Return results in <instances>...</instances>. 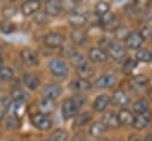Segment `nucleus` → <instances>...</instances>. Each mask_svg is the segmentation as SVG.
<instances>
[{"mask_svg":"<svg viewBox=\"0 0 152 141\" xmlns=\"http://www.w3.org/2000/svg\"><path fill=\"white\" fill-rule=\"evenodd\" d=\"M49 69L51 73L57 77H64L68 75V71H69V68L65 64V62H63L62 59H57V58L51 59L49 62Z\"/></svg>","mask_w":152,"mask_h":141,"instance_id":"nucleus-1","label":"nucleus"},{"mask_svg":"<svg viewBox=\"0 0 152 141\" xmlns=\"http://www.w3.org/2000/svg\"><path fill=\"white\" fill-rule=\"evenodd\" d=\"M31 122H32V124H33L36 128H38V129H40V130H48V129H50L51 126H52L51 118H50L48 115H44V114H42V113L33 114V115L31 116Z\"/></svg>","mask_w":152,"mask_h":141,"instance_id":"nucleus-2","label":"nucleus"},{"mask_svg":"<svg viewBox=\"0 0 152 141\" xmlns=\"http://www.w3.org/2000/svg\"><path fill=\"white\" fill-rule=\"evenodd\" d=\"M78 107L76 105V103L72 101V98H68L63 102L62 104V115L64 120H70L72 117H75L77 115L78 111Z\"/></svg>","mask_w":152,"mask_h":141,"instance_id":"nucleus-3","label":"nucleus"},{"mask_svg":"<svg viewBox=\"0 0 152 141\" xmlns=\"http://www.w3.org/2000/svg\"><path fill=\"white\" fill-rule=\"evenodd\" d=\"M106 53L107 56L109 55L112 58L114 59H121L122 57H125L126 55V50L122 45H120L119 43H113V41H109L106 44Z\"/></svg>","mask_w":152,"mask_h":141,"instance_id":"nucleus-4","label":"nucleus"},{"mask_svg":"<svg viewBox=\"0 0 152 141\" xmlns=\"http://www.w3.org/2000/svg\"><path fill=\"white\" fill-rule=\"evenodd\" d=\"M63 41H64V37L58 32H50L44 37V44L51 49L59 47L63 44Z\"/></svg>","mask_w":152,"mask_h":141,"instance_id":"nucleus-5","label":"nucleus"},{"mask_svg":"<svg viewBox=\"0 0 152 141\" xmlns=\"http://www.w3.org/2000/svg\"><path fill=\"white\" fill-rule=\"evenodd\" d=\"M151 118H152V114L150 111H146V113H142V114H138L137 116H134V120H133L132 126L137 130L145 129L148 126Z\"/></svg>","mask_w":152,"mask_h":141,"instance_id":"nucleus-6","label":"nucleus"},{"mask_svg":"<svg viewBox=\"0 0 152 141\" xmlns=\"http://www.w3.org/2000/svg\"><path fill=\"white\" fill-rule=\"evenodd\" d=\"M42 94H43L44 98H49V100L55 101L56 98H58L61 96L62 88L57 84H46V85H44Z\"/></svg>","mask_w":152,"mask_h":141,"instance_id":"nucleus-7","label":"nucleus"},{"mask_svg":"<svg viewBox=\"0 0 152 141\" xmlns=\"http://www.w3.org/2000/svg\"><path fill=\"white\" fill-rule=\"evenodd\" d=\"M20 58L23 59V62L26 65H36L38 64V56L36 53V51H33L30 47H25L20 51Z\"/></svg>","mask_w":152,"mask_h":141,"instance_id":"nucleus-8","label":"nucleus"},{"mask_svg":"<svg viewBox=\"0 0 152 141\" xmlns=\"http://www.w3.org/2000/svg\"><path fill=\"white\" fill-rule=\"evenodd\" d=\"M116 83V77L114 75H109V73H104L101 75L96 81H95V86L99 89H103V88H110Z\"/></svg>","mask_w":152,"mask_h":141,"instance_id":"nucleus-9","label":"nucleus"},{"mask_svg":"<svg viewBox=\"0 0 152 141\" xmlns=\"http://www.w3.org/2000/svg\"><path fill=\"white\" fill-rule=\"evenodd\" d=\"M69 86L75 92H83V91H87V90H89L91 88V83L88 79L76 78V79H74V81L70 82Z\"/></svg>","mask_w":152,"mask_h":141,"instance_id":"nucleus-10","label":"nucleus"},{"mask_svg":"<svg viewBox=\"0 0 152 141\" xmlns=\"http://www.w3.org/2000/svg\"><path fill=\"white\" fill-rule=\"evenodd\" d=\"M40 8V1L37 0H31V1H25L21 4V12L24 15H32L36 12H38Z\"/></svg>","mask_w":152,"mask_h":141,"instance_id":"nucleus-11","label":"nucleus"},{"mask_svg":"<svg viewBox=\"0 0 152 141\" xmlns=\"http://www.w3.org/2000/svg\"><path fill=\"white\" fill-rule=\"evenodd\" d=\"M110 102L118 107H124L129 103V97L124 90H115L110 98Z\"/></svg>","mask_w":152,"mask_h":141,"instance_id":"nucleus-12","label":"nucleus"},{"mask_svg":"<svg viewBox=\"0 0 152 141\" xmlns=\"http://www.w3.org/2000/svg\"><path fill=\"white\" fill-rule=\"evenodd\" d=\"M102 123L107 128H114V129L120 126L119 120H118V115L114 111H112V110L106 111L103 114V116H102Z\"/></svg>","mask_w":152,"mask_h":141,"instance_id":"nucleus-13","label":"nucleus"},{"mask_svg":"<svg viewBox=\"0 0 152 141\" xmlns=\"http://www.w3.org/2000/svg\"><path fill=\"white\" fill-rule=\"evenodd\" d=\"M69 23L75 27H81L87 23V15L83 12L72 11L69 14Z\"/></svg>","mask_w":152,"mask_h":141,"instance_id":"nucleus-14","label":"nucleus"},{"mask_svg":"<svg viewBox=\"0 0 152 141\" xmlns=\"http://www.w3.org/2000/svg\"><path fill=\"white\" fill-rule=\"evenodd\" d=\"M142 37L140 36L139 32H129L128 37L126 38V45L128 49H132V50H135V49H139L141 43H142Z\"/></svg>","mask_w":152,"mask_h":141,"instance_id":"nucleus-15","label":"nucleus"},{"mask_svg":"<svg viewBox=\"0 0 152 141\" xmlns=\"http://www.w3.org/2000/svg\"><path fill=\"white\" fill-rule=\"evenodd\" d=\"M88 56L90 58V60L95 62V63H102V62H106L108 56L104 50L100 49V47H91L88 52Z\"/></svg>","mask_w":152,"mask_h":141,"instance_id":"nucleus-16","label":"nucleus"},{"mask_svg":"<svg viewBox=\"0 0 152 141\" xmlns=\"http://www.w3.org/2000/svg\"><path fill=\"white\" fill-rule=\"evenodd\" d=\"M109 103H110V97L108 95H104V94L99 95L93 102V109L95 111H103Z\"/></svg>","mask_w":152,"mask_h":141,"instance_id":"nucleus-17","label":"nucleus"},{"mask_svg":"<svg viewBox=\"0 0 152 141\" xmlns=\"http://www.w3.org/2000/svg\"><path fill=\"white\" fill-rule=\"evenodd\" d=\"M62 11V6H61V1H56V0H50L46 2L45 5V11L44 13L46 15L50 17H56L61 13Z\"/></svg>","mask_w":152,"mask_h":141,"instance_id":"nucleus-18","label":"nucleus"},{"mask_svg":"<svg viewBox=\"0 0 152 141\" xmlns=\"http://www.w3.org/2000/svg\"><path fill=\"white\" fill-rule=\"evenodd\" d=\"M23 83L24 85L30 89V90H36L39 86V78L38 76L33 75V73H24L23 76Z\"/></svg>","mask_w":152,"mask_h":141,"instance_id":"nucleus-19","label":"nucleus"},{"mask_svg":"<svg viewBox=\"0 0 152 141\" xmlns=\"http://www.w3.org/2000/svg\"><path fill=\"white\" fill-rule=\"evenodd\" d=\"M118 120H119V123L122 126H131L133 123L134 115L132 114V111H129L127 109H122L118 114Z\"/></svg>","mask_w":152,"mask_h":141,"instance_id":"nucleus-20","label":"nucleus"},{"mask_svg":"<svg viewBox=\"0 0 152 141\" xmlns=\"http://www.w3.org/2000/svg\"><path fill=\"white\" fill-rule=\"evenodd\" d=\"M148 83V78L144 75H137V76H133L129 81V85L131 88L133 89H141L144 86H146Z\"/></svg>","mask_w":152,"mask_h":141,"instance_id":"nucleus-21","label":"nucleus"},{"mask_svg":"<svg viewBox=\"0 0 152 141\" xmlns=\"http://www.w3.org/2000/svg\"><path fill=\"white\" fill-rule=\"evenodd\" d=\"M76 73L78 75L80 78H83V79H87L88 77H91L94 75V69L91 65L84 63L80 66L76 68Z\"/></svg>","mask_w":152,"mask_h":141,"instance_id":"nucleus-22","label":"nucleus"},{"mask_svg":"<svg viewBox=\"0 0 152 141\" xmlns=\"http://www.w3.org/2000/svg\"><path fill=\"white\" fill-rule=\"evenodd\" d=\"M38 109H39V113H42V114L49 116V114H51V113L55 110L53 101H52V100H49V98H43V100L39 102Z\"/></svg>","mask_w":152,"mask_h":141,"instance_id":"nucleus-23","label":"nucleus"},{"mask_svg":"<svg viewBox=\"0 0 152 141\" xmlns=\"http://www.w3.org/2000/svg\"><path fill=\"white\" fill-rule=\"evenodd\" d=\"M70 39L72 40L74 44L76 45H82L86 43L87 40V36L86 33L82 31V30H78V28H74L70 33Z\"/></svg>","mask_w":152,"mask_h":141,"instance_id":"nucleus-24","label":"nucleus"},{"mask_svg":"<svg viewBox=\"0 0 152 141\" xmlns=\"http://www.w3.org/2000/svg\"><path fill=\"white\" fill-rule=\"evenodd\" d=\"M106 132H107V127H106L102 122H94V123L90 126V128H89V133H90V135L94 136V137H100V136H102Z\"/></svg>","mask_w":152,"mask_h":141,"instance_id":"nucleus-25","label":"nucleus"},{"mask_svg":"<svg viewBox=\"0 0 152 141\" xmlns=\"http://www.w3.org/2000/svg\"><path fill=\"white\" fill-rule=\"evenodd\" d=\"M27 97H28V95L25 92V90L19 86L13 88L11 91V98L14 102H25L27 100Z\"/></svg>","mask_w":152,"mask_h":141,"instance_id":"nucleus-26","label":"nucleus"},{"mask_svg":"<svg viewBox=\"0 0 152 141\" xmlns=\"http://www.w3.org/2000/svg\"><path fill=\"white\" fill-rule=\"evenodd\" d=\"M135 58H137V60H140L144 63H150V62H152V53L147 49H138V51L135 53Z\"/></svg>","mask_w":152,"mask_h":141,"instance_id":"nucleus-27","label":"nucleus"},{"mask_svg":"<svg viewBox=\"0 0 152 141\" xmlns=\"http://www.w3.org/2000/svg\"><path fill=\"white\" fill-rule=\"evenodd\" d=\"M68 140V133L64 129H57L55 130L45 141H66Z\"/></svg>","mask_w":152,"mask_h":141,"instance_id":"nucleus-28","label":"nucleus"},{"mask_svg":"<svg viewBox=\"0 0 152 141\" xmlns=\"http://www.w3.org/2000/svg\"><path fill=\"white\" fill-rule=\"evenodd\" d=\"M133 110L137 114H142V113L148 111V102L144 98H140V100L135 101L133 103Z\"/></svg>","mask_w":152,"mask_h":141,"instance_id":"nucleus-29","label":"nucleus"},{"mask_svg":"<svg viewBox=\"0 0 152 141\" xmlns=\"http://www.w3.org/2000/svg\"><path fill=\"white\" fill-rule=\"evenodd\" d=\"M12 109V116L17 117V118H20L23 116V114L25 113V105H24V102H14L12 103L11 108Z\"/></svg>","mask_w":152,"mask_h":141,"instance_id":"nucleus-30","label":"nucleus"},{"mask_svg":"<svg viewBox=\"0 0 152 141\" xmlns=\"http://www.w3.org/2000/svg\"><path fill=\"white\" fill-rule=\"evenodd\" d=\"M109 8H110V6H109L108 2H106V1H99V2L95 5V14L100 18V17H102L103 14L108 13V12H109Z\"/></svg>","mask_w":152,"mask_h":141,"instance_id":"nucleus-31","label":"nucleus"},{"mask_svg":"<svg viewBox=\"0 0 152 141\" xmlns=\"http://www.w3.org/2000/svg\"><path fill=\"white\" fill-rule=\"evenodd\" d=\"M69 59H70L71 64L75 65L76 68L86 63V58H84V56L81 55V53H78V52H76V51H74L72 53L69 55Z\"/></svg>","mask_w":152,"mask_h":141,"instance_id":"nucleus-32","label":"nucleus"},{"mask_svg":"<svg viewBox=\"0 0 152 141\" xmlns=\"http://www.w3.org/2000/svg\"><path fill=\"white\" fill-rule=\"evenodd\" d=\"M137 65H138V60L137 59H134V58H127L125 60L124 65H122V70H124L125 73L128 75V73H132V71L137 68Z\"/></svg>","mask_w":152,"mask_h":141,"instance_id":"nucleus-33","label":"nucleus"},{"mask_svg":"<svg viewBox=\"0 0 152 141\" xmlns=\"http://www.w3.org/2000/svg\"><path fill=\"white\" fill-rule=\"evenodd\" d=\"M91 118V115L90 113L86 111V113H81V114H77L75 116V124L76 126H83V124H87Z\"/></svg>","mask_w":152,"mask_h":141,"instance_id":"nucleus-34","label":"nucleus"},{"mask_svg":"<svg viewBox=\"0 0 152 141\" xmlns=\"http://www.w3.org/2000/svg\"><path fill=\"white\" fill-rule=\"evenodd\" d=\"M0 30H1V32H4V33H12V32L15 31V25H14L11 20L5 19V20H2V21L0 23Z\"/></svg>","mask_w":152,"mask_h":141,"instance_id":"nucleus-35","label":"nucleus"},{"mask_svg":"<svg viewBox=\"0 0 152 141\" xmlns=\"http://www.w3.org/2000/svg\"><path fill=\"white\" fill-rule=\"evenodd\" d=\"M13 70L8 66H1L0 68V79L1 81H11L13 78Z\"/></svg>","mask_w":152,"mask_h":141,"instance_id":"nucleus-36","label":"nucleus"},{"mask_svg":"<svg viewBox=\"0 0 152 141\" xmlns=\"http://www.w3.org/2000/svg\"><path fill=\"white\" fill-rule=\"evenodd\" d=\"M128 34H129V32H128V30L126 28V27H118L115 31H114V36H115V38L116 39H119V40H126V38L128 37Z\"/></svg>","mask_w":152,"mask_h":141,"instance_id":"nucleus-37","label":"nucleus"},{"mask_svg":"<svg viewBox=\"0 0 152 141\" xmlns=\"http://www.w3.org/2000/svg\"><path fill=\"white\" fill-rule=\"evenodd\" d=\"M15 13H17V8L14 6H6V7L2 8V15L7 20H10L12 17H14Z\"/></svg>","mask_w":152,"mask_h":141,"instance_id":"nucleus-38","label":"nucleus"},{"mask_svg":"<svg viewBox=\"0 0 152 141\" xmlns=\"http://www.w3.org/2000/svg\"><path fill=\"white\" fill-rule=\"evenodd\" d=\"M18 127H19V118L10 115L7 117V120H6V128H8V129H15Z\"/></svg>","mask_w":152,"mask_h":141,"instance_id":"nucleus-39","label":"nucleus"},{"mask_svg":"<svg viewBox=\"0 0 152 141\" xmlns=\"http://www.w3.org/2000/svg\"><path fill=\"white\" fill-rule=\"evenodd\" d=\"M12 98L11 97H8V96H2L1 98H0V104H1V107L4 108V109H6V110H8L10 108H11V105H12Z\"/></svg>","mask_w":152,"mask_h":141,"instance_id":"nucleus-40","label":"nucleus"},{"mask_svg":"<svg viewBox=\"0 0 152 141\" xmlns=\"http://www.w3.org/2000/svg\"><path fill=\"white\" fill-rule=\"evenodd\" d=\"M114 18H115V17H114V14H112L110 12H108V13L103 14L102 17H100V24H101V26H104L106 24H108L109 21H112Z\"/></svg>","mask_w":152,"mask_h":141,"instance_id":"nucleus-41","label":"nucleus"},{"mask_svg":"<svg viewBox=\"0 0 152 141\" xmlns=\"http://www.w3.org/2000/svg\"><path fill=\"white\" fill-rule=\"evenodd\" d=\"M139 33L142 37V39H148L152 37V27L151 26H144Z\"/></svg>","mask_w":152,"mask_h":141,"instance_id":"nucleus-42","label":"nucleus"},{"mask_svg":"<svg viewBox=\"0 0 152 141\" xmlns=\"http://www.w3.org/2000/svg\"><path fill=\"white\" fill-rule=\"evenodd\" d=\"M61 6H62V8H65V11H75V6H76V2L75 1H71V0H69V1H62L61 2Z\"/></svg>","mask_w":152,"mask_h":141,"instance_id":"nucleus-43","label":"nucleus"},{"mask_svg":"<svg viewBox=\"0 0 152 141\" xmlns=\"http://www.w3.org/2000/svg\"><path fill=\"white\" fill-rule=\"evenodd\" d=\"M34 21L38 23V24H45L48 21V17H46V14L44 12H40V13L37 12V15L34 18Z\"/></svg>","mask_w":152,"mask_h":141,"instance_id":"nucleus-44","label":"nucleus"},{"mask_svg":"<svg viewBox=\"0 0 152 141\" xmlns=\"http://www.w3.org/2000/svg\"><path fill=\"white\" fill-rule=\"evenodd\" d=\"M72 101H74V102L76 103V105L80 108V107H82L83 103H86V97L82 96V95H76V96L72 98Z\"/></svg>","mask_w":152,"mask_h":141,"instance_id":"nucleus-45","label":"nucleus"},{"mask_svg":"<svg viewBox=\"0 0 152 141\" xmlns=\"http://www.w3.org/2000/svg\"><path fill=\"white\" fill-rule=\"evenodd\" d=\"M128 141H142L138 135H135V134H132V135H129L128 136Z\"/></svg>","mask_w":152,"mask_h":141,"instance_id":"nucleus-46","label":"nucleus"},{"mask_svg":"<svg viewBox=\"0 0 152 141\" xmlns=\"http://www.w3.org/2000/svg\"><path fill=\"white\" fill-rule=\"evenodd\" d=\"M144 141H152V134H148L146 137H145V140Z\"/></svg>","mask_w":152,"mask_h":141,"instance_id":"nucleus-47","label":"nucleus"},{"mask_svg":"<svg viewBox=\"0 0 152 141\" xmlns=\"http://www.w3.org/2000/svg\"><path fill=\"white\" fill-rule=\"evenodd\" d=\"M4 118V110H0V121Z\"/></svg>","mask_w":152,"mask_h":141,"instance_id":"nucleus-48","label":"nucleus"},{"mask_svg":"<svg viewBox=\"0 0 152 141\" xmlns=\"http://www.w3.org/2000/svg\"><path fill=\"white\" fill-rule=\"evenodd\" d=\"M148 95H150V98H151V100H152V89H151V90H150V92H148Z\"/></svg>","mask_w":152,"mask_h":141,"instance_id":"nucleus-49","label":"nucleus"},{"mask_svg":"<svg viewBox=\"0 0 152 141\" xmlns=\"http://www.w3.org/2000/svg\"><path fill=\"white\" fill-rule=\"evenodd\" d=\"M1 63H2V60H1V58H0V68H1Z\"/></svg>","mask_w":152,"mask_h":141,"instance_id":"nucleus-50","label":"nucleus"},{"mask_svg":"<svg viewBox=\"0 0 152 141\" xmlns=\"http://www.w3.org/2000/svg\"><path fill=\"white\" fill-rule=\"evenodd\" d=\"M97 141H107V140H97Z\"/></svg>","mask_w":152,"mask_h":141,"instance_id":"nucleus-51","label":"nucleus"}]
</instances>
